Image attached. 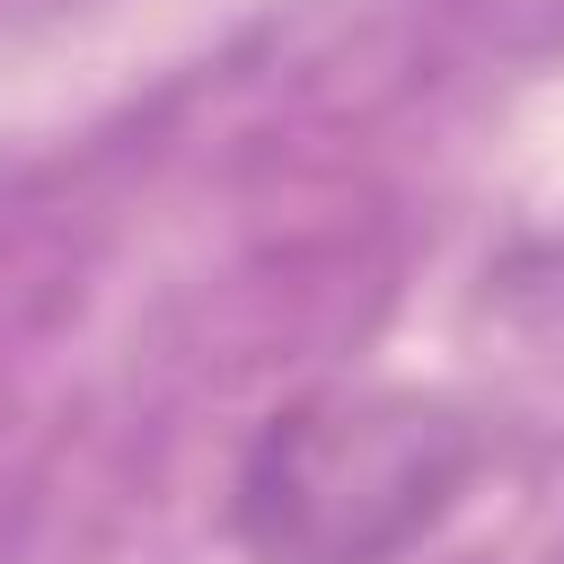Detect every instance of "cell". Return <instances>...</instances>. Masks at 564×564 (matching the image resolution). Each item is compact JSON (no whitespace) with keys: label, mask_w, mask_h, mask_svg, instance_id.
<instances>
[{"label":"cell","mask_w":564,"mask_h":564,"mask_svg":"<svg viewBox=\"0 0 564 564\" xmlns=\"http://www.w3.org/2000/svg\"><path fill=\"white\" fill-rule=\"evenodd\" d=\"M476 423L414 388H317L256 423L229 529L256 564H397L476 485Z\"/></svg>","instance_id":"cell-1"}]
</instances>
